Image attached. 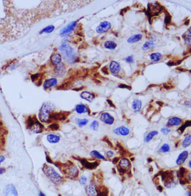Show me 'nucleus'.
<instances>
[{"mask_svg":"<svg viewBox=\"0 0 191 196\" xmlns=\"http://www.w3.org/2000/svg\"><path fill=\"white\" fill-rule=\"evenodd\" d=\"M43 174L47 177L48 180H49L54 186H59L62 185L65 180V178L62 175H60L52 166H49L48 164H45L42 169Z\"/></svg>","mask_w":191,"mask_h":196,"instance_id":"obj_1","label":"nucleus"},{"mask_svg":"<svg viewBox=\"0 0 191 196\" xmlns=\"http://www.w3.org/2000/svg\"><path fill=\"white\" fill-rule=\"evenodd\" d=\"M85 193L88 196H108L107 188L102 184H98L95 179L91 180L85 186Z\"/></svg>","mask_w":191,"mask_h":196,"instance_id":"obj_2","label":"nucleus"},{"mask_svg":"<svg viewBox=\"0 0 191 196\" xmlns=\"http://www.w3.org/2000/svg\"><path fill=\"white\" fill-rule=\"evenodd\" d=\"M58 168L61 169L64 175L65 178L70 179L72 180H76L79 178V169L73 163L68 161L66 163L61 164Z\"/></svg>","mask_w":191,"mask_h":196,"instance_id":"obj_3","label":"nucleus"},{"mask_svg":"<svg viewBox=\"0 0 191 196\" xmlns=\"http://www.w3.org/2000/svg\"><path fill=\"white\" fill-rule=\"evenodd\" d=\"M55 109L53 104L50 102H45L42 105V107L39 112V120L43 123H48L51 122L50 116L52 113V111Z\"/></svg>","mask_w":191,"mask_h":196,"instance_id":"obj_4","label":"nucleus"},{"mask_svg":"<svg viewBox=\"0 0 191 196\" xmlns=\"http://www.w3.org/2000/svg\"><path fill=\"white\" fill-rule=\"evenodd\" d=\"M26 127L28 130L33 134H40L44 130V126L36 116H29L26 120Z\"/></svg>","mask_w":191,"mask_h":196,"instance_id":"obj_5","label":"nucleus"},{"mask_svg":"<svg viewBox=\"0 0 191 196\" xmlns=\"http://www.w3.org/2000/svg\"><path fill=\"white\" fill-rule=\"evenodd\" d=\"M117 166L120 170L126 171L131 169V161L129 158H127V157H122L118 161Z\"/></svg>","mask_w":191,"mask_h":196,"instance_id":"obj_6","label":"nucleus"},{"mask_svg":"<svg viewBox=\"0 0 191 196\" xmlns=\"http://www.w3.org/2000/svg\"><path fill=\"white\" fill-rule=\"evenodd\" d=\"M113 133L117 136H120V137H127L131 134V130L128 127L122 125V126L115 128L113 130Z\"/></svg>","mask_w":191,"mask_h":196,"instance_id":"obj_7","label":"nucleus"},{"mask_svg":"<svg viewBox=\"0 0 191 196\" xmlns=\"http://www.w3.org/2000/svg\"><path fill=\"white\" fill-rule=\"evenodd\" d=\"M99 120L107 125H112L115 122V119L113 116H111L109 113L105 112L102 113V114L100 115Z\"/></svg>","mask_w":191,"mask_h":196,"instance_id":"obj_8","label":"nucleus"},{"mask_svg":"<svg viewBox=\"0 0 191 196\" xmlns=\"http://www.w3.org/2000/svg\"><path fill=\"white\" fill-rule=\"evenodd\" d=\"M189 152L187 151V150H184L183 152H181L179 154V155L177 157L176 160H175V163H176L177 166H183L185 162L188 160V157H189Z\"/></svg>","mask_w":191,"mask_h":196,"instance_id":"obj_9","label":"nucleus"},{"mask_svg":"<svg viewBox=\"0 0 191 196\" xmlns=\"http://www.w3.org/2000/svg\"><path fill=\"white\" fill-rule=\"evenodd\" d=\"M111 29V24L108 21H103L99 24L98 27L97 28L96 31L99 34H103L107 31H108Z\"/></svg>","mask_w":191,"mask_h":196,"instance_id":"obj_10","label":"nucleus"},{"mask_svg":"<svg viewBox=\"0 0 191 196\" xmlns=\"http://www.w3.org/2000/svg\"><path fill=\"white\" fill-rule=\"evenodd\" d=\"M182 123L183 120L180 117H178V116H172V117H170L167 120L166 125L170 127V128H173V127L181 126V125H182Z\"/></svg>","mask_w":191,"mask_h":196,"instance_id":"obj_11","label":"nucleus"},{"mask_svg":"<svg viewBox=\"0 0 191 196\" xmlns=\"http://www.w3.org/2000/svg\"><path fill=\"white\" fill-rule=\"evenodd\" d=\"M164 185L166 189H173L178 185V181L174 177H168L167 178L164 180Z\"/></svg>","mask_w":191,"mask_h":196,"instance_id":"obj_12","label":"nucleus"},{"mask_svg":"<svg viewBox=\"0 0 191 196\" xmlns=\"http://www.w3.org/2000/svg\"><path fill=\"white\" fill-rule=\"evenodd\" d=\"M109 70L114 75L120 73L121 71V65L115 61H112L109 64Z\"/></svg>","mask_w":191,"mask_h":196,"instance_id":"obj_13","label":"nucleus"},{"mask_svg":"<svg viewBox=\"0 0 191 196\" xmlns=\"http://www.w3.org/2000/svg\"><path fill=\"white\" fill-rule=\"evenodd\" d=\"M4 195L5 196H8L9 195L18 196V192L14 184H8L5 188V190H4Z\"/></svg>","mask_w":191,"mask_h":196,"instance_id":"obj_14","label":"nucleus"},{"mask_svg":"<svg viewBox=\"0 0 191 196\" xmlns=\"http://www.w3.org/2000/svg\"><path fill=\"white\" fill-rule=\"evenodd\" d=\"M51 121H64L66 120V116L64 113H52L50 116Z\"/></svg>","mask_w":191,"mask_h":196,"instance_id":"obj_15","label":"nucleus"},{"mask_svg":"<svg viewBox=\"0 0 191 196\" xmlns=\"http://www.w3.org/2000/svg\"><path fill=\"white\" fill-rule=\"evenodd\" d=\"M143 38V35L142 34H135L134 35H131L127 39V43L134 44V43H139Z\"/></svg>","mask_w":191,"mask_h":196,"instance_id":"obj_16","label":"nucleus"},{"mask_svg":"<svg viewBox=\"0 0 191 196\" xmlns=\"http://www.w3.org/2000/svg\"><path fill=\"white\" fill-rule=\"evenodd\" d=\"M142 101L140 99H134L131 103V108L134 113H138L141 111L142 109Z\"/></svg>","mask_w":191,"mask_h":196,"instance_id":"obj_17","label":"nucleus"},{"mask_svg":"<svg viewBox=\"0 0 191 196\" xmlns=\"http://www.w3.org/2000/svg\"><path fill=\"white\" fill-rule=\"evenodd\" d=\"M157 134H158V131L156 130H153L149 131L148 134H147V135L145 136L144 138H143V141H144V143H147L151 142V141H152L154 138L155 137H157Z\"/></svg>","mask_w":191,"mask_h":196,"instance_id":"obj_18","label":"nucleus"},{"mask_svg":"<svg viewBox=\"0 0 191 196\" xmlns=\"http://www.w3.org/2000/svg\"><path fill=\"white\" fill-rule=\"evenodd\" d=\"M81 98H83V99L88 101V102H93L94 98H96V96H95L93 93H90V92H88V91H84L82 93H81Z\"/></svg>","mask_w":191,"mask_h":196,"instance_id":"obj_19","label":"nucleus"},{"mask_svg":"<svg viewBox=\"0 0 191 196\" xmlns=\"http://www.w3.org/2000/svg\"><path fill=\"white\" fill-rule=\"evenodd\" d=\"M75 111L78 114H84L86 113H89L90 110L88 106L84 104H79L75 107Z\"/></svg>","mask_w":191,"mask_h":196,"instance_id":"obj_20","label":"nucleus"},{"mask_svg":"<svg viewBox=\"0 0 191 196\" xmlns=\"http://www.w3.org/2000/svg\"><path fill=\"white\" fill-rule=\"evenodd\" d=\"M76 23H77V21H74V22L70 23L69 25H66L64 29L61 31L60 34H61V35H64V34H67L70 32H71L72 31H73V29L75 27V25H76Z\"/></svg>","mask_w":191,"mask_h":196,"instance_id":"obj_21","label":"nucleus"},{"mask_svg":"<svg viewBox=\"0 0 191 196\" xmlns=\"http://www.w3.org/2000/svg\"><path fill=\"white\" fill-rule=\"evenodd\" d=\"M162 57L163 55L160 52H152L149 56L150 61H152V63L159 62V61L162 60Z\"/></svg>","mask_w":191,"mask_h":196,"instance_id":"obj_22","label":"nucleus"},{"mask_svg":"<svg viewBox=\"0 0 191 196\" xmlns=\"http://www.w3.org/2000/svg\"><path fill=\"white\" fill-rule=\"evenodd\" d=\"M51 61H52V64L55 65V67L60 66L61 64V61H62V58H61V55L59 53H55L51 57Z\"/></svg>","mask_w":191,"mask_h":196,"instance_id":"obj_23","label":"nucleus"},{"mask_svg":"<svg viewBox=\"0 0 191 196\" xmlns=\"http://www.w3.org/2000/svg\"><path fill=\"white\" fill-rule=\"evenodd\" d=\"M155 41L154 40H149L143 45L142 50L143 51H149V50H151L155 48Z\"/></svg>","mask_w":191,"mask_h":196,"instance_id":"obj_24","label":"nucleus"},{"mask_svg":"<svg viewBox=\"0 0 191 196\" xmlns=\"http://www.w3.org/2000/svg\"><path fill=\"white\" fill-rule=\"evenodd\" d=\"M58 84V81L55 78H52L49 80H47L43 83V88L44 89H49L50 87H53Z\"/></svg>","mask_w":191,"mask_h":196,"instance_id":"obj_25","label":"nucleus"},{"mask_svg":"<svg viewBox=\"0 0 191 196\" xmlns=\"http://www.w3.org/2000/svg\"><path fill=\"white\" fill-rule=\"evenodd\" d=\"M47 139L49 143L54 144V143H58L59 141L61 140V137L59 135H57V134H49L47 135Z\"/></svg>","mask_w":191,"mask_h":196,"instance_id":"obj_26","label":"nucleus"},{"mask_svg":"<svg viewBox=\"0 0 191 196\" xmlns=\"http://www.w3.org/2000/svg\"><path fill=\"white\" fill-rule=\"evenodd\" d=\"M191 145V134H186L184 135V137L181 142V147L183 148H187Z\"/></svg>","mask_w":191,"mask_h":196,"instance_id":"obj_27","label":"nucleus"},{"mask_svg":"<svg viewBox=\"0 0 191 196\" xmlns=\"http://www.w3.org/2000/svg\"><path fill=\"white\" fill-rule=\"evenodd\" d=\"M171 151V146L169 143H164L161 145L159 149L157 150V153L158 154H166L170 152Z\"/></svg>","mask_w":191,"mask_h":196,"instance_id":"obj_28","label":"nucleus"},{"mask_svg":"<svg viewBox=\"0 0 191 196\" xmlns=\"http://www.w3.org/2000/svg\"><path fill=\"white\" fill-rule=\"evenodd\" d=\"M81 163V164H82V166H84V167L87 168V169H94V168L97 167V166L98 165V163H96V162H91L90 163L89 161L86 160H80Z\"/></svg>","mask_w":191,"mask_h":196,"instance_id":"obj_29","label":"nucleus"},{"mask_svg":"<svg viewBox=\"0 0 191 196\" xmlns=\"http://www.w3.org/2000/svg\"><path fill=\"white\" fill-rule=\"evenodd\" d=\"M182 39L184 43H185L188 46L191 47V32L190 31H186L182 35Z\"/></svg>","mask_w":191,"mask_h":196,"instance_id":"obj_30","label":"nucleus"},{"mask_svg":"<svg viewBox=\"0 0 191 196\" xmlns=\"http://www.w3.org/2000/svg\"><path fill=\"white\" fill-rule=\"evenodd\" d=\"M90 156L92 157H93L94 159H97V160H106V157L104 155H102V154L99 153L98 151H96V150H93L90 152Z\"/></svg>","mask_w":191,"mask_h":196,"instance_id":"obj_31","label":"nucleus"},{"mask_svg":"<svg viewBox=\"0 0 191 196\" xmlns=\"http://www.w3.org/2000/svg\"><path fill=\"white\" fill-rule=\"evenodd\" d=\"M104 47L108 50H114L117 47V44L113 40H107L104 43Z\"/></svg>","mask_w":191,"mask_h":196,"instance_id":"obj_32","label":"nucleus"},{"mask_svg":"<svg viewBox=\"0 0 191 196\" xmlns=\"http://www.w3.org/2000/svg\"><path fill=\"white\" fill-rule=\"evenodd\" d=\"M76 122L77 125H79V127L81 128V127H84L88 125V122H89V120L88 119H77Z\"/></svg>","mask_w":191,"mask_h":196,"instance_id":"obj_33","label":"nucleus"},{"mask_svg":"<svg viewBox=\"0 0 191 196\" xmlns=\"http://www.w3.org/2000/svg\"><path fill=\"white\" fill-rule=\"evenodd\" d=\"M171 131H172V128L167 126V125H165V126H164L161 129V134L164 136L169 135V134L171 133Z\"/></svg>","mask_w":191,"mask_h":196,"instance_id":"obj_34","label":"nucleus"},{"mask_svg":"<svg viewBox=\"0 0 191 196\" xmlns=\"http://www.w3.org/2000/svg\"><path fill=\"white\" fill-rule=\"evenodd\" d=\"M90 128L93 130L97 131V130H98L99 128V122L97 120H93L91 122V124L90 125Z\"/></svg>","mask_w":191,"mask_h":196,"instance_id":"obj_35","label":"nucleus"},{"mask_svg":"<svg viewBox=\"0 0 191 196\" xmlns=\"http://www.w3.org/2000/svg\"><path fill=\"white\" fill-rule=\"evenodd\" d=\"M79 183L82 186H86L88 184V178L84 175H81L79 178Z\"/></svg>","mask_w":191,"mask_h":196,"instance_id":"obj_36","label":"nucleus"},{"mask_svg":"<svg viewBox=\"0 0 191 196\" xmlns=\"http://www.w3.org/2000/svg\"><path fill=\"white\" fill-rule=\"evenodd\" d=\"M47 128L50 130H57L60 128V126H59V125L58 123L54 122L52 123V124H50V125L47 127Z\"/></svg>","mask_w":191,"mask_h":196,"instance_id":"obj_37","label":"nucleus"},{"mask_svg":"<svg viewBox=\"0 0 191 196\" xmlns=\"http://www.w3.org/2000/svg\"><path fill=\"white\" fill-rule=\"evenodd\" d=\"M54 29H55V27H54L53 25H49V26L48 27H46V28H45L44 29H43L40 33V34H41V33H51Z\"/></svg>","mask_w":191,"mask_h":196,"instance_id":"obj_38","label":"nucleus"},{"mask_svg":"<svg viewBox=\"0 0 191 196\" xmlns=\"http://www.w3.org/2000/svg\"><path fill=\"white\" fill-rule=\"evenodd\" d=\"M124 61H125L127 64H133V63H134V57H133V55H129V56H128V57H125V58L124 59Z\"/></svg>","mask_w":191,"mask_h":196,"instance_id":"obj_39","label":"nucleus"},{"mask_svg":"<svg viewBox=\"0 0 191 196\" xmlns=\"http://www.w3.org/2000/svg\"><path fill=\"white\" fill-rule=\"evenodd\" d=\"M0 130H1V128H0ZM4 145H5V137H4L3 134L0 130V150H1V148H2Z\"/></svg>","mask_w":191,"mask_h":196,"instance_id":"obj_40","label":"nucleus"},{"mask_svg":"<svg viewBox=\"0 0 191 196\" xmlns=\"http://www.w3.org/2000/svg\"><path fill=\"white\" fill-rule=\"evenodd\" d=\"M105 156H106V158L111 159L115 156V153L113 152V151H111V150H110V151H107V152H106Z\"/></svg>","mask_w":191,"mask_h":196,"instance_id":"obj_41","label":"nucleus"},{"mask_svg":"<svg viewBox=\"0 0 191 196\" xmlns=\"http://www.w3.org/2000/svg\"><path fill=\"white\" fill-rule=\"evenodd\" d=\"M184 106L187 107H191V100H188V101H185L184 103Z\"/></svg>","mask_w":191,"mask_h":196,"instance_id":"obj_42","label":"nucleus"},{"mask_svg":"<svg viewBox=\"0 0 191 196\" xmlns=\"http://www.w3.org/2000/svg\"><path fill=\"white\" fill-rule=\"evenodd\" d=\"M186 179L188 180L189 181H191V172H188L186 175Z\"/></svg>","mask_w":191,"mask_h":196,"instance_id":"obj_43","label":"nucleus"},{"mask_svg":"<svg viewBox=\"0 0 191 196\" xmlns=\"http://www.w3.org/2000/svg\"><path fill=\"white\" fill-rule=\"evenodd\" d=\"M5 171H6V169H5V168L0 167V175H2L3 173L5 172Z\"/></svg>","mask_w":191,"mask_h":196,"instance_id":"obj_44","label":"nucleus"},{"mask_svg":"<svg viewBox=\"0 0 191 196\" xmlns=\"http://www.w3.org/2000/svg\"><path fill=\"white\" fill-rule=\"evenodd\" d=\"M5 157H4L3 155H0V164L3 163L5 161Z\"/></svg>","mask_w":191,"mask_h":196,"instance_id":"obj_45","label":"nucleus"},{"mask_svg":"<svg viewBox=\"0 0 191 196\" xmlns=\"http://www.w3.org/2000/svg\"><path fill=\"white\" fill-rule=\"evenodd\" d=\"M184 196H191V189H189L185 193Z\"/></svg>","mask_w":191,"mask_h":196,"instance_id":"obj_46","label":"nucleus"},{"mask_svg":"<svg viewBox=\"0 0 191 196\" xmlns=\"http://www.w3.org/2000/svg\"><path fill=\"white\" fill-rule=\"evenodd\" d=\"M188 167H189L190 169H191V160H190L188 161Z\"/></svg>","mask_w":191,"mask_h":196,"instance_id":"obj_47","label":"nucleus"},{"mask_svg":"<svg viewBox=\"0 0 191 196\" xmlns=\"http://www.w3.org/2000/svg\"><path fill=\"white\" fill-rule=\"evenodd\" d=\"M39 196H46V195H45L43 193H42V192H40Z\"/></svg>","mask_w":191,"mask_h":196,"instance_id":"obj_48","label":"nucleus"},{"mask_svg":"<svg viewBox=\"0 0 191 196\" xmlns=\"http://www.w3.org/2000/svg\"><path fill=\"white\" fill-rule=\"evenodd\" d=\"M188 31H190V32H191V25L189 27V29H188Z\"/></svg>","mask_w":191,"mask_h":196,"instance_id":"obj_49","label":"nucleus"},{"mask_svg":"<svg viewBox=\"0 0 191 196\" xmlns=\"http://www.w3.org/2000/svg\"><path fill=\"white\" fill-rule=\"evenodd\" d=\"M189 156H190V160H191V153L189 154Z\"/></svg>","mask_w":191,"mask_h":196,"instance_id":"obj_50","label":"nucleus"}]
</instances>
